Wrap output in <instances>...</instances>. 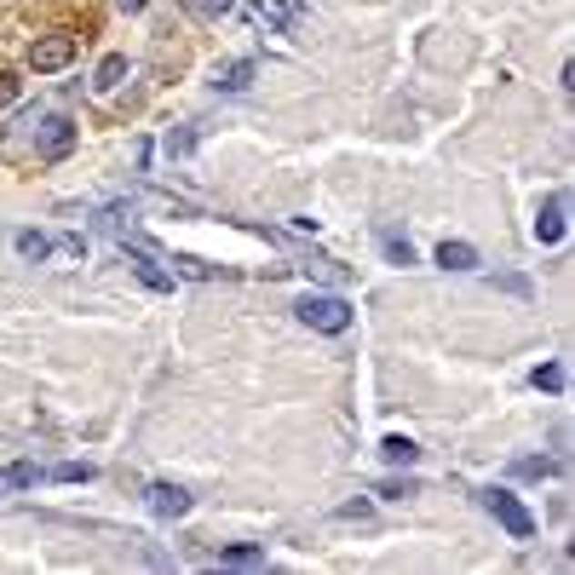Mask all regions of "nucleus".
<instances>
[{
    "label": "nucleus",
    "instance_id": "1",
    "mask_svg": "<svg viewBox=\"0 0 575 575\" xmlns=\"http://www.w3.org/2000/svg\"><path fill=\"white\" fill-rule=\"evenodd\" d=\"M294 317L305 322V328H317V334H346L351 328V305L339 294H305L294 305Z\"/></svg>",
    "mask_w": 575,
    "mask_h": 575
},
{
    "label": "nucleus",
    "instance_id": "2",
    "mask_svg": "<svg viewBox=\"0 0 575 575\" xmlns=\"http://www.w3.org/2000/svg\"><path fill=\"white\" fill-rule=\"evenodd\" d=\"M478 500L495 512V524L507 530V535H518V541H530V535H535V512H530V507H524V500H518L512 489H483Z\"/></svg>",
    "mask_w": 575,
    "mask_h": 575
},
{
    "label": "nucleus",
    "instance_id": "3",
    "mask_svg": "<svg viewBox=\"0 0 575 575\" xmlns=\"http://www.w3.org/2000/svg\"><path fill=\"white\" fill-rule=\"evenodd\" d=\"M76 58V35H41V41L29 46V69L35 76H52V69H64Z\"/></svg>",
    "mask_w": 575,
    "mask_h": 575
},
{
    "label": "nucleus",
    "instance_id": "4",
    "mask_svg": "<svg viewBox=\"0 0 575 575\" xmlns=\"http://www.w3.org/2000/svg\"><path fill=\"white\" fill-rule=\"evenodd\" d=\"M35 144H41L46 161H64L69 150H76V121H69V116H46L41 133H35Z\"/></svg>",
    "mask_w": 575,
    "mask_h": 575
},
{
    "label": "nucleus",
    "instance_id": "5",
    "mask_svg": "<svg viewBox=\"0 0 575 575\" xmlns=\"http://www.w3.org/2000/svg\"><path fill=\"white\" fill-rule=\"evenodd\" d=\"M564 213H570V196H547V207L535 213V242L541 247H552V242H564Z\"/></svg>",
    "mask_w": 575,
    "mask_h": 575
},
{
    "label": "nucleus",
    "instance_id": "6",
    "mask_svg": "<svg viewBox=\"0 0 575 575\" xmlns=\"http://www.w3.org/2000/svg\"><path fill=\"white\" fill-rule=\"evenodd\" d=\"M144 500H150L156 518H185V512H190V495L178 489V483H150V489H144Z\"/></svg>",
    "mask_w": 575,
    "mask_h": 575
},
{
    "label": "nucleus",
    "instance_id": "7",
    "mask_svg": "<svg viewBox=\"0 0 575 575\" xmlns=\"http://www.w3.org/2000/svg\"><path fill=\"white\" fill-rule=\"evenodd\" d=\"M254 76H259L254 58H237V64L219 69V81H213V86H219V93H247V86H254Z\"/></svg>",
    "mask_w": 575,
    "mask_h": 575
},
{
    "label": "nucleus",
    "instance_id": "8",
    "mask_svg": "<svg viewBox=\"0 0 575 575\" xmlns=\"http://www.w3.org/2000/svg\"><path fill=\"white\" fill-rule=\"evenodd\" d=\"M438 265H443V271H472L478 247L472 242H438Z\"/></svg>",
    "mask_w": 575,
    "mask_h": 575
},
{
    "label": "nucleus",
    "instance_id": "9",
    "mask_svg": "<svg viewBox=\"0 0 575 575\" xmlns=\"http://www.w3.org/2000/svg\"><path fill=\"white\" fill-rule=\"evenodd\" d=\"M121 81H127V58H121V52H110V58L93 69V93H116Z\"/></svg>",
    "mask_w": 575,
    "mask_h": 575
},
{
    "label": "nucleus",
    "instance_id": "10",
    "mask_svg": "<svg viewBox=\"0 0 575 575\" xmlns=\"http://www.w3.org/2000/svg\"><path fill=\"white\" fill-rule=\"evenodd\" d=\"M380 455H386L391 466H415V460H420V443H415V438H398V431H391V438L380 443Z\"/></svg>",
    "mask_w": 575,
    "mask_h": 575
},
{
    "label": "nucleus",
    "instance_id": "11",
    "mask_svg": "<svg viewBox=\"0 0 575 575\" xmlns=\"http://www.w3.org/2000/svg\"><path fill=\"white\" fill-rule=\"evenodd\" d=\"M173 277H196V282H213V277H225L219 265H207V259H190V254H173Z\"/></svg>",
    "mask_w": 575,
    "mask_h": 575
},
{
    "label": "nucleus",
    "instance_id": "12",
    "mask_svg": "<svg viewBox=\"0 0 575 575\" xmlns=\"http://www.w3.org/2000/svg\"><path fill=\"white\" fill-rule=\"evenodd\" d=\"M12 247H17L24 259H35V265H41V259L52 254V237H41V230H17V237H12Z\"/></svg>",
    "mask_w": 575,
    "mask_h": 575
},
{
    "label": "nucleus",
    "instance_id": "13",
    "mask_svg": "<svg viewBox=\"0 0 575 575\" xmlns=\"http://www.w3.org/2000/svg\"><path fill=\"white\" fill-rule=\"evenodd\" d=\"M564 466L559 460H541V455H524V460H512V478H559Z\"/></svg>",
    "mask_w": 575,
    "mask_h": 575
},
{
    "label": "nucleus",
    "instance_id": "14",
    "mask_svg": "<svg viewBox=\"0 0 575 575\" xmlns=\"http://www.w3.org/2000/svg\"><path fill=\"white\" fill-rule=\"evenodd\" d=\"M161 150H167V161H185L196 150V127H173L167 138H161Z\"/></svg>",
    "mask_w": 575,
    "mask_h": 575
},
{
    "label": "nucleus",
    "instance_id": "15",
    "mask_svg": "<svg viewBox=\"0 0 575 575\" xmlns=\"http://www.w3.org/2000/svg\"><path fill=\"white\" fill-rule=\"evenodd\" d=\"M530 380H535V391H552V398H559V391H564V380H570V374H564V363H541V368H535V374H530Z\"/></svg>",
    "mask_w": 575,
    "mask_h": 575
},
{
    "label": "nucleus",
    "instance_id": "16",
    "mask_svg": "<svg viewBox=\"0 0 575 575\" xmlns=\"http://www.w3.org/2000/svg\"><path fill=\"white\" fill-rule=\"evenodd\" d=\"M254 17H259V24L288 29V24H294V6H282V0H254Z\"/></svg>",
    "mask_w": 575,
    "mask_h": 575
},
{
    "label": "nucleus",
    "instance_id": "17",
    "mask_svg": "<svg viewBox=\"0 0 575 575\" xmlns=\"http://www.w3.org/2000/svg\"><path fill=\"white\" fill-rule=\"evenodd\" d=\"M380 247L391 265H415V247H409V237H398V230H380Z\"/></svg>",
    "mask_w": 575,
    "mask_h": 575
},
{
    "label": "nucleus",
    "instance_id": "18",
    "mask_svg": "<svg viewBox=\"0 0 575 575\" xmlns=\"http://www.w3.org/2000/svg\"><path fill=\"white\" fill-rule=\"evenodd\" d=\"M178 6H185V17H225L237 0H178Z\"/></svg>",
    "mask_w": 575,
    "mask_h": 575
},
{
    "label": "nucleus",
    "instance_id": "19",
    "mask_svg": "<svg viewBox=\"0 0 575 575\" xmlns=\"http://www.w3.org/2000/svg\"><path fill=\"white\" fill-rule=\"evenodd\" d=\"M6 483H12V489H29V483H41V466H35V460H12Z\"/></svg>",
    "mask_w": 575,
    "mask_h": 575
},
{
    "label": "nucleus",
    "instance_id": "20",
    "mask_svg": "<svg viewBox=\"0 0 575 575\" xmlns=\"http://www.w3.org/2000/svg\"><path fill=\"white\" fill-rule=\"evenodd\" d=\"M219 564L247 570V564H265V552H259V547H225V552H219Z\"/></svg>",
    "mask_w": 575,
    "mask_h": 575
},
{
    "label": "nucleus",
    "instance_id": "21",
    "mask_svg": "<svg viewBox=\"0 0 575 575\" xmlns=\"http://www.w3.org/2000/svg\"><path fill=\"white\" fill-rule=\"evenodd\" d=\"M52 478H64V483H86V478H93V466H86V460H64V466H52Z\"/></svg>",
    "mask_w": 575,
    "mask_h": 575
},
{
    "label": "nucleus",
    "instance_id": "22",
    "mask_svg": "<svg viewBox=\"0 0 575 575\" xmlns=\"http://www.w3.org/2000/svg\"><path fill=\"white\" fill-rule=\"evenodd\" d=\"M311 271H317L322 282H328V288H339V282H346V277H351V271H346V265H334V259H317V265H311Z\"/></svg>",
    "mask_w": 575,
    "mask_h": 575
},
{
    "label": "nucleus",
    "instance_id": "23",
    "mask_svg": "<svg viewBox=\"0 0 575 575\" xmlns=\"http://www.w3.org/2000/svg\"><path fill=\"white\" fill-rule=\"evenodd\" d=\"M374 495H386V500H403V495H415V483H409V478H391V483H380Z\"/></svg>",
    "mask_w": 575,
    "mask_h": 575
},
{
    "label": "nucleus",
    "instance_id": "24",
    "mask_svg": "<svg viewBox=\"0 0 575 575\" xmlns=\"http://www.w3.org/2000/svg\"><path fill=\"white\" fill-rule=\"evenodd\" d=\"M12 98H17V76H12V69H0V110H6Z\"/></svg>",
    "mask_w": 575,
    "mask_h": 575
},
{
    "label": "nucleus",
    "instance_id": "25",
    "mask_svg": "<svg viewBox=\"0 0 575 575\" xmlns=\"http://www.w3.org/2000/svg\"><path fill=\"white\" fill-rule=\"evenodd\" d=\"M144 6H150V0H121V12H144Z\"/></svg>",
    "mask_w": 575,
    "mask_h": 575
}]
</instances>
